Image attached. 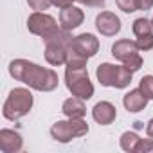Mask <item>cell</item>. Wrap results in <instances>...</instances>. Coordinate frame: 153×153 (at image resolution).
Listing matches in <instances>:
<instances>
[{
	"instance_id": "52a82bcc",
	"label": "cell",
	"mask_w": 153,
	"mask_h": 153,
	"mask_svg": "<svg viewBox=\"0 0 153 153\" xmlns=\"http://www.w3.org/2000/svg\"><path fill=\"white\" fill-rule=\"evenodd\" d=\"M58 25H56V20L51 16V15H45V13H42V11H36V13H33L29 18H27V29L33 33V34H36V36H45V34H49L52 29H56Z\"/></svg>"
},
{
	"instance_id": "ffe728a7",
	"label": "cell",
	"mask_w": 153,
	"mask_h": 153,
	"mask_svg": "<svg viewBox=\"0 0 153 153\" xmlns=\"http://www.w3.org/2000/svg\"><path fill=\"white\" fill-rule=\"evenodd\" d=\"M117 6L123 13H133V11H139V6H137V0H117Z\"/></svg>"
},
{
	"instance_id": "44dd1931",
	"label": "cell",
	"mask_w": 153,
	"mask_h": 153,
	"mask_svg": "<svg viewBox=\"0 0 153 153\" xmlns=\"http://www.w3.org/2000/svg\"><path fill=\"white\" fill-rule=\"evenodd\" d=\"M137 153H153V139H140L137 144Z\"/></svg>"
},
{
	"instance_id": "8fae6325",
	"label": "cell",
	"mask_w": 153,
	"mask_h": 153,
	"mask_svg": "<svg viewBox=\"0 0 153 153\" xmlns=\"http://www.w3.org/2000/svg\"><path fill=\"white\" fill-rule=\"evenodd\" d=\"M24 146V139L20 133L13 131V130H0V149L4 153H16L20 151Z\"/></svg>"
},
{
	"instance_id": "7402d4cb",
	"label": "cell",
	"mask_w": 153,
	"mask_h": 153,
	"mask_svg": "<svg viewBox=\"0 0 153 153\" xmlns=\"http://www.w3.org/2000/svg\"><path fill=\"white\" fill-rule=\"evenodd\" d=\"M27 4H29L34 11H45V9H49V6L52 4V0H27Z\"/></svg>"
},
{
	"instance_id": "8992f818",
	"label": "cell",
	"mask_w": 153,
	"mask_h": 153,
	"mask_svg": "<svg viewBox=\"0 0 153 153\" xmlns=\"http://www.w3.org/2000/svg\"><path fill=\"white\" fill-rule=\"evenodd\" d=\"M88 133V124L83 119H68V121H58L51 128V135L58 142H70L72 139H78Z\"/></svg>"
},
{
	"instance_id": "5b68a950",
	"label": "cell",
	"mask_w": 153,
	"mask_h": 153,
	"mask_svg": "<svg viewBox=\"0 0 153 153\" xmlns=\"http://www.w3.org/2000/svg\"><path fill=\"white\" fill-rule=\"evenodd\" d=\"M139 51L140 49L137 47V42L131 40H119L112 45V56L119 59L130 72H137L142 67V58Z\"/></svg>"
},
{
	"instance_id": "ac0fdd59",
	"label": "cell",
	"mask_w": 153,
	"mask_h": 153,
	"mask_svg": "<svg viewBox=\"0 0 153 153\" xmlns=\"http://www.w3.org/2000/svg\"><path fill=\"white\" fill-rule=\"evenodd\" d=\"M139 88L148 99H153V76H144L139 83Z\"/></svg>"
},
{
	"instance_id": "e0dca14e",
	"label": "cell",
	"mask_w": 153,
	"mask_h": 153,
	"mask_svg": "<svg viewBox=\"0 0 153 153\" xmlns=\"http://www.w3.org/2000/svg\"><path fill=\"white\" fill-rule=\"evenodd\" d=\"M153 29V24L151 20H146V18H137L131 25V31L135 36H142V34H149Z\"/></svg>"
},
{
	"instance_id": "4fadbf2b",
	"label": "cell",
	"mask_w": 153,
	"mask_h": 153,
	"mask_svg": "<svg viewBox=\"0 0 153 153\" xmlns=\"http://www.w3.org/2000/svg\"><path fill=\"white\" fill-rule=\"evenodd\" d=\"M68 51H70V47H67V45L49 43V45H45V59L49 65H54V67L65 65L68 59Z\"/></svg>"
},
{
	"instance_id": "5bb4252c",
	"label": "cell",
	"mask_w": 153,
	"mask_h": 153,
	"mask_svg": "<svg viewBox=\"0 0 153 153\" xmlns=\"http://www.w3.org/2000/svg\"><path fill=\"white\" fill-rule=\"evenodd\" d=\"M148 97L140 92V88H135V90H130L124 97H123V105L128 112L131 114H137V112H142L148 105Z\"/></svg>"
},
{
	"instance_id": "ba28073f",
	"label": "cell",
	"mask_w": 153,
	"mask_h": 153,
	"mask_svg": "<svg viewBox=\"0 0 153 153\" xmlns=\"http://www.w3.org/2000/svg\"><path fill=\"white\" fill-rule=\"evenodd\" d=\"M70 49L76 51L78 54H81V56H85V58H92L99 51V40L94 34H90V33H83L79 36L72 38Z\"/></svg>"
},
{
	"instance_id": "30bf717a",
	"label": "cell",
	"mask_w": 153,
	"mask_h": 153,
	"mask_svg": "<svg viewBox=\"0 0 153 153\" xmlns=\"http://www.w3.org/2000/svg\"><path fill=\"white\" fill-rule=\"evenodd\" d=\"M115 115H117V110L112 103L108 101H99L94 108H92V117L97 124L101 126H106V124H112L115 121Z\"/></svg>"
},
{
	"instance_id": "7a4b0ae2",
	"label": "cell",
	"mask_w": 153,
	"mask_h": 153,
	"mask_svg": "<svg viewBox=\"0 0 153 153\" xmlns=\"http://www.w3.org/2000/svg\"><path fill=\"white\" fill-rule=\"evenodd\" d=\"M33 94L27 88H13L4 103L2 114L7 121H18L33 108Z\"/></svg>"
},
{
	"instance_id": "9c48e42d",
	"label": "cell",
	"mask_w": 153,
	"mask_h": 153,
	"mask_svg": "<svg viewBox=\"0 0 153 153\" xmlns=\"http://www.w3.org/2000/svg\"><path fill=\"white\" fill-rule=\"evenodd\" d=\"M96 27L103 36H115L121 31V20L110 11H101L96 16Z\"/></svg>"
},
{
	"instance_id": "9a60e30c",
	"label": "cell",
	"mask_w": 153,
	"mask_h": 153,
	"mask_svg": "<svg viewBox=\"0 0 153 153\" xmlns=\"http://www.w3.org/2000/svg\"><path fill=\"white\" fill-rule=\"evenodd\" d=\"M61 112L68 117V119H83L85 114H87V106L83 103V99L79 97H68L63 101L61 105Z\"/></svg>"
},
{
	"instance_id": "3957f363",
	"label": "cell",
	"mask_w": 153,
	"mask_h": 153,
	"mask_svg": "<svg viewBox=\"0 0 153 153\" xmlns=\"http://www.w3.org/2000/svg\"><path fill=\"white\" fill-rule=\"evenodd\" d=\"M131 74L124 65H112V63H101L96 70L97 81L103 87L112 88H126L131 83Z\"/></svg>"
},
{
	"instance_id": "4316f807",
	"label": "cell",
	"mask_w": 153,
	"mask_h": 153,
	"mask_svg": "<svg viewBox=\"0 0 153 153\" xmlns=\"http://www.w3.org/2000/svg\"><path fill=\"white\" fill-rule=\"evenodd\" d=\"M151 24H153V18H151Z\"/></svg>"
},
{
	"instance_id": "6da1fadb",
	"label": "cell",
	"mask_w": 153,
	"mask_h": 153,
	"mask_svg": "<svg viewBox=\"0 0 153 153\" xmlns=\"http://www.w3.org/2000/svg\"><path fill=\"white\" fill-rule=\"evenodd\" d=\"M9 74L16 81H22L29 88H34L38 92H52L59 83L58 74L52 68H43L36 63L27 61V59L11 61L9 63Z\"/></svg>"
},
{
	"instance_id": "d6986e66",
	"label": "cell",
	"mask_w": 153,
	"mask_h": 153,
	"mask_svg": "<svg viewBox=\"0 0 153 153\" xmlns=\"http://www.w3.org/2000/svg\"><path fill=\"white\" fill-rule=\"evenodd\" d=\"M137 47H139L140 51H149V49H153V33L137 36Z\"/></svg>"
},
{
	"instance_id": "277c9868",
	"label": "cell",
	"mask_w": 153,
	"mask_h": 153,
	"mask_svg": "<svg viewBox=\"0 0 153 153\" xmlns=\"http://www.w3.org/2000/svg\"><path fill=\"white\" fill-rule=\"evenodd\" d=\"M65 85L72 92V96L79 97L83 101H88L94 96V85L88 79L87 67L81 68H65Z\"/></svg>"
},
{
	"instance_id": "603a6c76",
	"label": "cell",
	"mask_w": 153,
	"mask_h": 153,
	"mask_svg": "<svg viewBox=\"0 0 153 153\" xmlns=\"http://www.w3.org/2000/svg\"><path fill=\"white\" fill-rule=\"evenodd\" d=\"M78 2L87 7H105V0H78Z\"/></svg>"
},
{
	"instance_id": "2e32d148",
	"label": "cell",
	"mask_w": 153,
	"mask_h": 153,
	"mask_svg": "<svg viewBox=\"0 0 153 153\" xmlns=\"http://www.w3.org/2000/svg\"><path fill=\"white\" fill-rule=\"evenodd\" d=\"M139 140H140V137H139L135 131H124V133L121 135V139H119L121 148H123L124 151H128V153H133V151L137 149Z\"/></svg>"
},
{
	"instance_id": "cb8c5ba5",
	"label": "cell",
	"mask_w": 153,
	"mask_h": 153,
	"mask_svg": "<svg viewBox=\"0 0 153 153\" xmlns=\"http://www.w3.org/2000/svg\"><path fill=\"white\" fill-rule=\"evenodd\" d=\"M137 6L140 11H148L153 7V0H137Z\"/></svg>"
},
{
	"instance_id": "d4e9b609",
	"label": "cell",
	"mask_w": 153,
	"mask_h": 153,
	"mask_svg": "<svg viewBox=\"0 0 153 153\" xmlns=\"http://www.w3.org/2000/svg\"><path fill=\"white\" fill-rule=\"evenodd\" d=\"M74 0H52V6L59 7V9H65V7H70Z\"/></svg>"
},
{
	"instance_id": "484cf974",
	"label": "cell",
	"mask_w": 153,
	"mask_h": 153,
	"mask_svg": "<svg viewBox=\"0 0 153 153\" xmlns=\"http://www.w3.org/2000/svg\"><path fill=\"white\" fill-rule=\"evenodd\" d=\"M146 133H148V137L153 139V119L148 121V124H146Z\"/></svg>"
},
{
	"instance_id": "7c38bea8",
	"label": "cell",
	"mask_w": 153,
	"mask_h": 153,
	"mask_svg": "<svg viewBox=\"0 0 153 153\" xmlns=\"http://www.w3.org/2000/svg\"><path fill=\"white\" fill-rule=\"evenodd\" d=\"M83 20H85V13L81 9H78V7H74V6L65 7L59 13V24L67 31H72L76 27H79L83 24Z\"/></svg>"
}]
</instances>
